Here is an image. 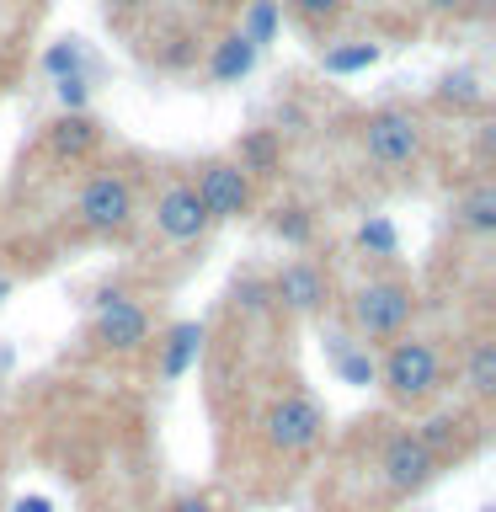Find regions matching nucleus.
<instances>
[{
  "instance_id": "473e14b6",
  "label": "nucleus",
  "mask_w": 496,
  "mask_h": 512,
  "mask_svg": "<svg viewBox=\"0 0 496 512\" xmlns=\"http://www.w3.org/2000/svg\"><path fill=\"white\" fill-rule=\"evenodd\" d=\"M198 6H219V0H198Z\"/></svg>"
},
{
  "instance_id": "dca6fc26",
  "label": "nucleus",
  "mask_w": 496,
  "mask_h": 512,
  "mask_svg": "<svg viewBox=\"0 0 496 512\" xmlns=\"http://www.w3.org/2000/svg\"><path fill=\"white\" fill-rule=\"evenodd\" d=\"M454 219H459L470 235H491V230H496V187H491V182H475V187L454 203Z\"/></svg>"
},
{
  "instance_id": "7c9ffc66",
  "label": "nucleus",
  "mask_w": 496,
  "mask_h": 512,
  "mask_svg": "<svg viewBox=\"0 0 496 512\" xmlns=\"http://www.w3.org/2000/svg\"><path fill=\"white\" fill-rule=\"evenodd\" d=\"M427 6H432V11H464L470 0H427Z\"/></svg>"
},
{
  "instance_id": "5701e85b",
  "label": "nucleus",
  "mask_w": 496,
  "mask_h": 512,
  "mask_svg": "<svg viewBox=\"0 0 496 512\" xmlns=\"http://www.w3.org/2000/svg\"><path fill=\"white\" fill-rule=\"evenodd\" d=\"M358 246H363L368 256H395V246H400V240H395V224L384 219V214H368V219L358 224Z\"/></svg>"
},
{
  "instance_id": "a211bd4d",
  "label": "nucleus",
  "mask_w": 496,
  "mask_h": 512,
  "mask_svg": "<svg viewBox=\"0 0 496 512\" xmlns=\"http://www.w3.org/2000/svg\"><path fill=\"white\" fill-rule=\"evenodd\" d=\"M240 38H246L251 48L272 43V32H278V0H251V6H240Z\"/></svg>"
},
{
  "instance_id": "4468645a",
  "label": "nucleus",
  "mask_w": 496,
  "mask_h": 512,
  "mask_svg": "<svg viewBox=\"0 0 496 512\" xmlns=\"http://www.w3.org/2000/svg\"><path fill=\"white\" fill-rule=\"evenodd\" d=\"M283 160V139L272 134V128H251V134H240L235 144V166L246 176H272Z\"/></svg>"
},
{
  "instance_id": "6ab92c4d",
  "label": "nucleus",
  "mask_w": 496,
  "mask_h": 512,
  "mask_svg": "<svg viewBox=\"0 0 496 512\" xmlns=\"http://www.w3.org/2000/svg\"><path fill=\"white\" fill-rule=\"evenodd\" d=\"M272 235L283 240V246H310L315 240V219H310V208H299V203H288L272 214Z\"/></svg>"
},
{
  "instance_id": "cd10ccee",
  "label": "nucleus",
  "mask_w": 496,
  "mask_h": 512,
  "mask_svg": "<svg viewBox=\"0 0 496 512\" xmlns=\"http://www.w3.org/2000/svg\"><path fill=\"white\" fill-rule=\"evenodd\" d=\"M166 512H219L208 496H176V502H166Z\"/></svg>"
},
{
  "instance_id": "6e6552de",
  "label": "nucleus",
  "mask_w": 496,
  "mask_h": 512,
  "mask_svg": "<svg viewBox=\"0 0 496 512\" xmlns=\"http://www.w3.org/2000/svg\"><path fill=\"white\" fill-rule=\"evenodd\" d=\"M192 192H198L208 219H240V214H251V198H256L251 176L235 160H208L198 171V182H192Z\"/></svg>"
},
{
  "instance_id": "aec40b11",
  "label": "nucleus",
  "mask_w": 496,
  "mask_h": 512,
  "mask_svg": "<svg viewBox=\"0 0 496 512\" xmlns=\"http://www.w3.org/2000/svg\"><path fill=\"white\" fill-rule=\"evenodd\" d=\"M379 59V43H347V48H326V75H352V70H368Z\"/></svg>"
},
{
  "instance_id": "2f4dec72",
  "label": "nucleus",
  "mask_w": 496,
  "mask_h": 512,
  "mask_svg": "<svg viewBox=\"0 0 496 512\" xmlns=\"http://www.w3.org/2000/svg\"><path fill=\"white\" fill-rule=\"evenodd\" d=\"M219 6H251V0H219Z\"/></svg>"
},
{
  "instance_id": "412c9836",
  "label": "nucleus",
  "mask_w": 496,
  "mask_h": 512,
  "mask_svg": "<svg viewBox=\"0 0 496 512\" xmlns=\"http://www.w3.org/2000/svg\"><path fill=\"white\" fill-rule=\"evenodd\" d=\"M438 102H448V107H480V102H486V91H480V80L470 70H454V75L438 80Z\"/></svg>"
},
{
  "instance_id": "1a4fd4ad",
  "label": "nucleus",
  "mask_w": 496,
  "mask_h": 512,
  "mask_svg": "<svg viewBox=\"0 0 496 512\" xmlns=\"http://www.w3.org/2000/svg\"><path fill=\"white\" fill-rule=\"evenodd\" d=\"M272 310H288V315H320L331 304V278L326 267L315 262H288L272 272Z\"/></svg>"
},
{
  "instance_id": "423d86ee",
  "label": "nucleus",
  "mask_w": 496,
  "mask_h": 512,
  "mask_svg": "<svg viewBox=\"0 0 496 512\" xmlns=\"http://www.w3.org/2000/svg\"><path fill=\"white\" fill-rule=\"evenodd\" d=\"M96 342H102L107 352H139L144 342H150V315H144L139 299L118 294V288H107V294H96V320H91Z\"/></svg>"
},
{
  "instance_id": "2eb2a0df",
  "label": "nucleus",
  "mask_w": 496,
  "mask_h": 512,
  "mask_svg": "<svg viewBox=\"0 0 496 512\" xmlns=\"http://www.w3.org/2000/svg\"><path fill=\"white\" fill-rule=\"evenodd\" d=\"M256 54H262V48H251L240 32H224V38L214 43V54H208V75L214 80H240V75L256 70Z\"/></svg>"
},
{
  "instance_id": "c756f323",
  "label": "nucleus",
  "mask_w": 496,
  "mask_h": 512,
  "mask_svg": "<svg viewBox=\"0 0 496 512\" xmlns=\"http://www.w3.org/2000/svg\"><path fill=\"white\" fill-rule=\"evenodd\" d=\"M16 512H54V502H48V496H22Z\"/></svg>"
},
{
  "instance_id": "20e7f679",
  "label": "nucleus",
  "mask_w": 496,
  "mask_h": 512,
  "mask_svg": "<svg viewBox=\"0 0 496 512\" xmlns=\"http://www.w3.org/2000/svg\"><path fill=\"white\" fill-rule=\"evenodd\" d=\"M262 438L278 448V454H310V448L326 438V411H320L310 395H278L262 411Z\"/></svg>"
},
{
  "instance_id": "7ed1b4c3",
  "label": "nucleus",
  "mask_w": 496,
  "mask_h": 512,
  "mask_svg": "<svg viewBox=\"0 0 496 512\" xmlns=\"http://www.w3.org/2000/svg\"><path fill=\"white\" fill-rule=\"evenodd\" d=\"M422 144H427V134H422V118L411 107H379L363 118V155L384 171L411 166L422 155Z\"/></svg>"
},
{
  "instance_id": "72a5a7b5",
  "label": "nucleus",
  "mask_w": 496,
  "mask_h": 512,
  "mask_svg": "<svg viewBox=\"0 0 496 512\" xmlns=\"http://www.w3.org/2000/svg\"><path fill=\"white\" fill-rule=\"evenodd\" d=\"M480 512H496V507H480Z\"/></svg>"
},
{
  "instance_id": "f3484780",
  "label": "nucleus",
  "mask_w": 496,
  "mask_h": 512,
  "mask_svg": "<svg viewBox=\"0 0 496 512\" xmlns=\"http://www.w3.org/2000/svg\"><path fill=\"white\" fill-rule=\"evenodd\" d=\"M464 379H470V390H475L480 400L496 395V342L475 336V342H470V358H464Z\"/></svg>"
},
{
  "instance_id": "f257e3e1",
  "label": "nucleus",
  "mask_w": 496,
  "mask_h": 512,
  "mask_svg": "<svg viewBox=\"0 0 496 512\" xmlns=\"http://www.w3.org/2000/svg\"><path fill=\"white\" fill-rule=\"evenodd\" d=\"M379 379H384V390H390L395 406H427L443 384V358L427 336H400V342H390V352H384Z\"/></svg>"
},
{
  "instance_id": "f8f14e48",
  "label": "nucleus",
  "mask_w": 496,
  "mask_h": 512,
  "mask_svg": "<svg viewBox=\"0 0 496 512\" xmlns=\"http://www.w3.org/2000/svg\"><path fill=\"white\" fill-rule=\"evenodd\" d=\"M203 326L198 320H176V326L166 331V342H160V379H182L192 363H198L203 352Z\"/></svg>"
},
{
  "instance_id": "39448f33",
  "label": "nucleus",
  "mask_w": 496,
  "mask_h": 512,
  "mask_svg": "<svg viewBox=\"0 0 496 512\" xmlns=\"http://www.w3.org/2000/svg\"><path fill=\"white\" fill-rule=\"evenodd\" d=\"M75 219L86 224L91 235H128V224H134V187L112 171L91 176L75 198Z\"/></svg>"
},
{
  "instance_id": "a878e982",
  "label": "nucleus",
  "mask_w": 496,
  "mask_h": 512,
  "mask_svg": "<svg viewBox=\"0 0 496 512\" xmlns=\"http://www.w3.org/2000/svg\"><path fill=\"white\" fill-rule=\"evenodd\" d=\"M294 6V16L299 22H310V27H326V22H336V16L347 11V0H288Z\"/></svg>"
},
{
  "instance_id": "bb28decb",
  "label": "nucleus",
  "mask_w": 496,
  "mask_h": 512,
  "mask_svg": "<svg viewBox=\"0 0 496 512\" xmlns=\"http://www.w3.org/2000/svg\"><path fill=\"white\" fill-rule=\"evenodd\" d=\"M86 75H70V80H59V102H64V112H86Z\"/></svg>"
},
{
  "instance_id": "f03ea898",
  "label": "nucleus",
  "mask_w": 496,
  "mask_h": 512,
  "mask_svg": "<svg viewBox=\"0 0 496 512\" xmlns=\"http://www.w3.org/2000/svg\"><path fill=\"white\" fill-rule=\"evenodd\" d=\"M411 315H416V294L400 278H374L347 299V320L363 342H390V336L411 326Z\"/></svg>"
},
{
  "instance_id": "393cba45",
  "label": "nucleus",
  "mask_w": 496,
  "mask_h": 512,
  "mask_svg": "<svg viewBox=\"0 0 496 512\" xmlns=\"http://www.w3.org/2000/svg\"><path fill=\"white\" fill-rule=\"evenodd\" d=\"M336 374H342L347 384H374L379 379V363L374 358H368V352H336Z\"/></svg>"
},
{
  "instance_id": "b1692460",
  "label": "nucleus",
  "mask_w": 496,
  "mask_h": 512,
  "mask_svg": "<svg viewBox=\"0 0 496 512\" xmlns=\"http://www.w3.org/2000/svg\"><path fill=\"white\" fill-rule=\"evenodd\" d=\"M235 304H240V315H267L272 310V283L267 278H240L235 283Z\"/></svg>"
},
{
  "instance_id": "ddd939ff",
  "label": "nucleus",
  "mask_w": 496,
  "mask_h": 512,
  "mask_svg": "<svg viewBox=\"0 0 496 512\" xmlns=\"http://www.w3.org/2000/svg\"><path fill=\"white\" fill-rule=\"evenodd\" d=\"M416 438H422V448L443 464V459H454V454H464V448L475 443V427H470V416H432Z\"/></svg>"
},
{
  "instance_id": "4be33fe9",
  "label": "nucleus",
  "mask_w": 496,
  "mask_h": 512,
  "mask_svg": "<svg viewBox=\"0 0 496 512\" xmlns=\"http://www.w3.org/2000/svg\"><path fill=\"white\" fill-rule=\"evenodd\" d=\"M80 64H86V48H80V38H59V43L43 54V70L54 75V80H70V75H80Z\"/></svg>"
},
{
  "instance_id": "9b49d317",
  "label": "nucleus",
  "mask_w": 496,
  "mask_h": 512,
  "mask_svg": "<svg viewBox=\"0 0 496 512\" xmlns=\"http://www.w3.org/2000/svg\"><path fill=\"white\" fill-rule=\"evenodd\" d=\"M96 139H102V128H96L91 112H59L48 123V155L54 160H86L96 150Z\"/></svg>"
},
{
  "instance_id": "c85d7f7f",
  "label": "nucleus",
  "mask_w": 496,
  "mask_h": 512,
  "mask_svg": "<svg viewBox=\"0 0 496 512\" xmlns=\"http://www.w3.org/2000/svg\"><path fill=\"white\" fill-rule=\"evenodd\" d=\"M150 6H155V0H107V16H139Z\"/></svg>"
},
{
  "instance_id": "0eeeda50",
  "label": "nucleus",
  "mask_w": 496,
  "mask_h": 512,
  "mask_svg": "<svg viewBox=\"0 0 496 512\" xmlns=\"http://www.w3.org/2000/svg\"><path fill=\"white\" fill-rule=\"evenodd\" d=\"M438 470H443V464L427 454L416 432H390V438H384V448H379V475H384V486H390L395 496L427 491Z\"/></svg>"
},
{
  "instance_id": "9d476101",
  "label": "nucleus",
  "mask_w": 496,
  "mask_h": 512,
  "mask_svg": "<svg viewBox=\"0 0 496 512\" xmlns=\"http://www.w3.org/2000/svg\"><path fill=\"white\" fill-rule=\"evenodd\" d=\"M208 219L203 214V203H198V192H192V182H166L160 187V198H155V230L176 240V246H187V240H198L208 230Z\"/></svg>"
}]
</instances>
